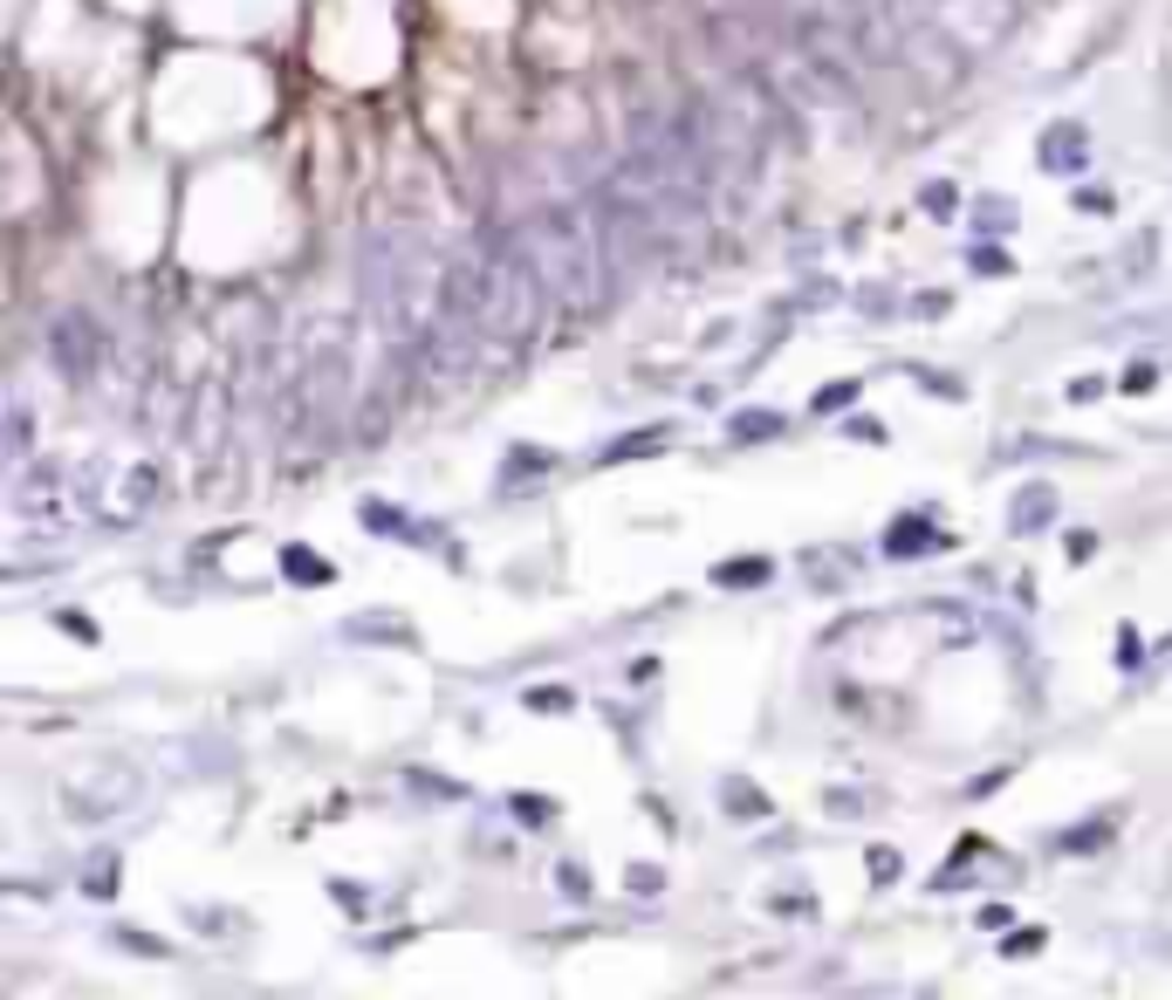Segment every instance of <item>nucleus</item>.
Wrapping results in <instances>:
<instances>
[{
  "instance_id": "4",
  "label": "nucleus",
  "mask_w": 1172,
  "mask_h": 1000,
  "mask_svg": "<svg viewBox=\"0 0 1172 1000\" xmlns=\"http://www.w3.org/2000/svg\"><path fill=\"white\" fill-rule=\"evenodd\" d=\"M48 350H56V364H62V377H75L83 384L96 364H104V329H96L90 316H56V329H48Z\"/></svg>"
},
{
  "instance_id": "9",
  "label": "nucleus",
  "mask_w": 1172,
  "mask_h": 1000,
  "mask_svg": "<svg viewBox=\"0 0 1172 1000\" xmlns=\"http://www.w3.org/2000/svg\"><path fill=\"white\" fill-rule=\"evenodd\" d=\"M734 432H741V439H775V432H782V419H775V412H748V419L734 425Z\"/></svg>"
},
{
  "instance_id": "7",
  "label": "nucleus",
  "mask_w": 1172,
  "mask_h": 1000,
  "mask_svg": "<svg viewBox=\"0 0 1172 1000\" xmlns=\"http://www.w3.org/2000/svg\"><path fill=\"white\" fill-rule=\"evenodd\" d=\"M1077 158H1083V131H1077V123H1069L1056 144H1042V165H1077Z\"/></svg>"
},
{
  "instance_id": "13",
  "label": "nucleus",
  "mask_w": 1172,
  "mask_h": 1000,
  "mask_svg": "<svg viewBox=\"0 0 1172 1000\" xmlns=\"http://www.w3.org/2000/svg\"><path fill=\"white\" fill-rule=\"evenodd\" d=\"M891 870H899V857H891V850H871V878H878V884L891 878Z\"/></svg>"
},
{
  "instance_id": "8",
  "label": "nucleus",
  "mask_w": 1172,
  "mask_h": 1000,
  "mask_svg": "<svg viewBox=\"0 0 1172 1000\" xmlns=\"http://www.w3.org/2000/svg\"><path fill=\"white\" fill-rule=\"evenodd\" d=\"M282 562H289V576H295V583H329V562H316L309 549H289Z\"/></svg>"
},
{
  "instance_id": "1",
  "label": "nucleus",
  "mask_w": 1172,
  "mask_h": 1000,
  "mask_svg": "<svg viewBox=\"0 0 1172 1000\" xmlns=\"http://www.w3.org/2000/svg\"><path fill=\"white\" fill-rule=\"evenodd\" d=\"M521 254L542 274L549 302L563 316H590L610 295V240H603V213L597 207H549L521 226Z\"/></svg>"
},
{
  "instance_id": "11",
  "label": "nucleus",
  "mask_w": 1172,
  "mask_h": 1000,
  "mask_svg": "<svg viewBox=\"0 0 1172 1000\" xmlns=\"http://www.w3.org/2000/svg\"><path fill=\"white\" fill-rule=\"evenodd\" d=\"M761 576H769V562H761V555H741L734 569H720V583H761Z\"/></svg>"
},
{
  "instance_id": "2",
  "label": "nucleus",
  "mask_w": 1172,
  "mask_h": 1000,
  "mask_svg": "<svg viewBox=\"0 0 1172 1000\" xmlns=\"http://www.w3.org/2000/svg\"><path fill=\"white\" fill-rule=\"evenodd\" d=\"M891 62H899L919 90H933V96H953L960 83H966V48L939 28L933 14H919V21H899V35H891Z\"/></svg>"
},
{
  "instance_id": "6",
  "label": "nucleus",
  "mask_w": 1172,
  "mask_h": 1000,
  "mask_svg": "<svg viewBox=\"0 0 1172 1000\" xmlns=\"http://www.w3.org/2000/svg\"><path fill=\"white\" fill-rule=\"evenodd\" d=\"M1050 515H1056L1050 486H1029V494H1022V507H1015V528H1035V521H1050Z\"/></svg>"
},
{
  "instance_id": "10",
  "label": "nucleus",
  "mask_w": 1172,
  "mask_h": 1000,
  "mask_svg": "<svg viewBox=\"0 0 1172 1000\" xmlns=\"http://www.w3.org/2000/svg\"><path fill=\"white\" fill-rule=\"evenodd\" d=\"M658 439H666V432H631V439H618L603 459H638V452H645V446H658Z\"/></svg>"
},
{
  "instance_id": "5",
  "label": "nucleus",
  "mask_w": 1172,
  "mask_h": 1000,
  "mask_svg": "<svg viewBox=\"0 0 1172 1000\" xmlns=\"http://www.w3.org/2000/svg\"><path fill=\"white\" fill-rule=\"evenodd\" d=\"M151 494H159V467H138L131 480H124V515H144Z\"/></svg>"
},
{
  "instance_id": "3",
  "label": "nucleus",
  "mask_w": 1172,
  "mask_h": 1000,
  "mask_svg": "<svg viewBox=\"0 0 1172 1000\" xmlns=\"http://www.w3.org/2000/svg\"><path fill=\"white\" fill-rule=\"evenodd\" d=\"M933 21L947 28L966 56H981V48H995L1008 28H1015V0H933Z\"/></svg>"
},
{
  "instance_id": "12",
  "label": "nucleus",
  "mask_w": 1172,
  "mask_h": 1000,
  "mask_svg": "<svg viewBox=\"0 0 1172 1000\" xmlns=\"http://www.w3.org/2000/svg\"><path fill=\"white\" fill-rule=\"evenodd\" d=\"M851 398H857V384H830V391H817V412H844Z\"/></svg>"
}]
</instances>
